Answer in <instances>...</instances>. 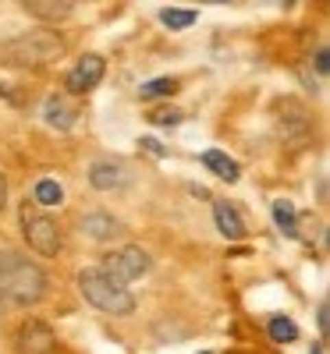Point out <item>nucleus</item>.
<instances>
[{
	"mask_svg": "<svg viewBox=\"0 0 330 354\" xmlns=\"http://www.w3.org/2000/svg\"><path fill=\"white\" fill-rule=\"evenodd\" d=\"M0 290L11 301H39L47 290V277L39 273V266L25 262L22 255H14L11 248H0Z\"/></svg>",
	"mask_w": 330,
	"mask_h": 354,
	"instance_id": "nucleus-1",
	"label": "nucleus"
},
{
	"mask_svg": "<svg viewBox=\"0 0 330 354\" xmlns=\"http://www.w3.org/2000/svg\"><path fill=\"white\" fill-rule=\"evenodd\" d=\"M60 53H64V39L54 32H25L0 47V57L14 68H43L50 60H57Z\"/></svg>",
	"mask_w": 330,
	"mask_h": 354,
	"instance_id": "nucleus-2",
	"label": "nucleus"
},
{
	"mask_svg": "<svg viewBox=\"0 0 330 354\" xmlns=\"http://www.w3.org/2000/svg\"><path fill=\"white\" fill-rule=\"evenodd\" d=\"M78 290L93 308L110 312V316H128L135 312V298L128 287H117L110 277H103L99 269H82L78 273Z\"/></svg>",
	"mask_w": 330,
	"mask_h": 354,
	"instance_id": "nucleus-3",
	"label": "nucleus"
},
{
	"mask_svg": "<svg viewBox=\"0 0 330 354\" xmlns=\"http://www.w3.org/2000/svg\"><path fill=\"white\" fill-rule=\"evenodd\" d=\"M99 273L110 277L117 287H128L132 280H139V277L150 273V255L142 252L139 244H125V248H117V252H110L107 259H103Z\"/></svg>",
	"mask_w": 330,
	"mask_h": 354,
	"instance_id": "nucleus-4",
	"label": "nucleus"
},
{
	"mask_svg": "<svg viewBox=\"0 0 330 354\" xmlns=\"http://www.w3.org/2000/svg\"><path fill=\"white\" fill-rule=\"evenodd\" d=\"M22 234H25V244L32 248V252H39V255H47V259H54L57 252H60V227L50 220V216H43V213H22Z\"/></svg>",
	"mask_w": 330,
	"mask_h": 354,
	"instance_id": "nucleus-5",
	"label": "nucleus"
},
{
	"mask_svg": "<svg viewBox=\"0 0 330 354\" xmlns=\"http://www.w3.org/2000/svg\"><path fill=\"white\" fill-rule=\"evenodd\" d=\"M14 347H18V354H54L57 337L43 319H25L14 333Z\"/></svg>",
	"mask_w": 330,
	"mask_h": 354,
	"instance_id": "nucleus-6",
	"label": "nucleus"
},
{
	"mask_svg": "<svg viewBox=\"0 0 330 354\" xmlns=\"http://www.w3.org/2000/svg\"><path fill=\"white\" fill-rule=\"evenodd\" d=\"M99 78H103V57L86 53V57H82L78 64L71 68V75H68V92H75V96L89 92V89L99 86Z\"/></svg>",
	"mask_w": 330,
	"mask_h": 354,
	"instance_id": "nucleus-7",
	"label": "nucleus"
},
{
	"mask_svg": "<svg viewBox=\"0 0 330 354\" xmlns=\"http://www.w3.org/2000/svg\"><path fill=\"white\" fill-rule=\"evenodd\" d=\"M89 184L96 192H114V188L125 184V166H117L110 160H99V163L89 166Z\"/></svg>",
	"mask_w": 330,
	"mask_h": 354,
	"instance_id": "nucleus-8",
	"label": "nucleus"
},
{
	"mask_svg": "<svg viewBox=\"0 0 330 354\" xmlns=\"http://www.w3.org/2000/svg\"><path fill=\"white\" fill-rule=\"evenodd\" d=\"M213 220H217V231L228 241H241L245 238V223H241V216H238V210L231 202H213Z\"/></svg>",
	"mask_w": 330,
	"mask_h": 354,
	"instance_id": "nucleus-9",
	"label": "nucleus"
},
{
	"mask_svg": "<svg viewBox=\"0 0 330 354\" xmlns=\"http://www.w3.org/2000/svg\"><path fill=\"white\" fill-rule=\"evenodd\" d=\"M22 8L32 18H39V22H64V18L75 11L71 0H25Z\"/></svg>",
	"mask_w": 330,
	"mask_h": 354,
	"instance_id": "nucleus-10",
	"label": "nucleus"
},
{
	"mask_svg": "<svg viewBox=\"0 0 330 354\" xmlns=\"http://www.w3.org/2000/svg\"><path fill=\"white\" fill-rule=\"evenodd\" d=\"M117 231H121V223L114 216H107V213H89L86 220H82V234H89L93 241H107Z\"/></svg>",
	"mask_w": 330,
	"mask_h": 354,
	"instance_id": "nucleus-11",
	"label": "nucleus"
},
{
	"mask_svg": "<svg viewBox=\"0 0 330 354\" xmlns=\"http://www.w3.org/2000/svg\"><path fill=\"white\" fill-rule=\"evenodd\" d=\"M202 163L210 166V170H213L217 177H224V181H228V184H235V181L241 177L238 163H235L228 153H220V149H206V153H202Z\"/></svg>",
	"mask_w": 330,
	"mask_h": 354,
	"instance_id": "nucleus-12",
	"label": "nucleus"
},
{
	"mask_svg": "<svg viewBox=\"0 0 330 354\" xmlns=\"http://www.w3.org/2000/svg\"><path fill=\"white\" fill-rule=\"evenodd\" d=\"M274 220L277 227L287 234V238H298V220H295V205L287 202V199H277L274 202Z\"/></svg>",
	"mask_w": 330,
	"mask_h": 354,
	"instance_id": "nucleus-13",
	"label": "nucleus"
},
{
	"mask_svg": "<svg viewBox=\"0 0 330 354\" xmlns=\"http://www.w3.org/2000/svg\"><path fill=\"white\" fill-rule=\"evenodd\" d=\"M47 121L54 124V128L68 131V128H71V121H75V110L68 107L64 99H50V103H47Z\"/></svg>",
	"mask_w": 330,
	"mask_h": 354,
	"instance_id": "nucleus-14",
	"label": "nucleus"
},
{
	"mask_svg": "<svg viewBox=\"0 0 330 354\" xmlns=\"http://www.w3.org/2000/svg\"><path fill=\"white\" fill-rule=\"evenodd\" d=\"M174 89H178L174 78H153V81H142L139 96H142V99H160V96H171Z\"/></svg>",
	"mask_w": 330,
	"mask_h": 354,
	"instance_id": "nucleus-15",
	"label": "nucleus"
},
{
	"mask_svg": "<svg viewBox=\"0 0 330 354\" xmlns=\"http://www.w3.org/2000/svg\"><path fill=\"white\" fill-rule=\"evenodd\" d=\"M60 199H64V192H60L57 181L43 177V181L36 184V202H39V205H60Z\"/></svg>",
	"mask_w": 330,
	"mask_h": 354,
	"instance_id": "nucleus-16",
	"label": "nucleus"
},
{
	"mask_svg": "<svg viewBox=\"0 0 330 354\" xmlns=\"http://www.w3.org/2000/svg\"><path fill=\"white\" fill-rule=\"evenodd\" d=\"M270 337H274L277 344H292V340L298 337V326H295L292 319L277 316V319H270Z\"/></svg>",
	"mask_w": 330,
	"mask_h": 354,
	"instance_id": "nucleus-17",
	"label": "nucleus"
},
{
	"mask_svg": "<svg viewBox=\"0 0 330 354\" xmlns=\"http://www.w3.org/2000/svg\"><path fill=\"white\" fill-rule=\"evenodd\" d=\"M196 11H178V8H167V11H160V22L167 25V29H189L196 22Z\"/></svg>",
	"mask_w": 330,
	"mask_h": 354,
	"instance_id": "nucleus-18",
	"label": "nucleus"
},
{
	"mask_svg": "<svg viewBox=\"0 0 330 354\" xmlns=\"http://www.w3.org/2000/svg\"><path fill=\"white\" fill-rule=\"evenodd\" d=\"M150 121H153V124H167V128H171V124L181 121V110H174V107H160V110L150 114Z\"/></svg>",
	"mask_w": 330,
	"mask_h": 354,
	"instance_id": "nucleus-19",
	"label": "nucleus"
},
{
	"mask_svg": "<svg viewBox=\"0 0 330 354\" xmlns=\"http://www.w3.org/2000/svg\"><path fill=\"white\" fill-rule=\"evenodd\" d=\"M142 149H150L153 156H163V149H160V142H153V138H142Z\"/></svg>",
	"mask_w": 330,
	"mask_h": 354,
	"instance_id": "nucleus-20",
	"label": "nucleus"
},
{
	"mask_svg": "<svg viewBox=\"0 0 330 354\" xmlns=\"http://www.w3.org/2000/svg\"><path fill=\"white\" fill-rule=\"evenodd\" d=\"M316 71H320V75H327V50H320V53H316Z\"/></svg>",
	"mask_w": 330,
	"mask_h": 354,
	"instance_id": "nucleus-21",
	"label": "nucleus"
},
{
	"mask_svg": "<svg viewBox=\"0 0 330 354\" xmlns=\"http://www.w3.org/2000/svg\"><path fill=\"white\" fill-rule=\"evenodd\" d=\"M4 202H8V181H4V174H0V210H4Z\"/></svg>",
	"mask_w": 330,
	"mask_h": 354,
	"instance_id": "nucleus-22",
	"label": "nucleus"
},
{
	"mask_svg": "<svg viewBox=\"0 0 330 354\" xmlns=\"http://www.w3.org/2000/svg\"><path fill=\"white\" fill-rule=\"evenodd\" d=\"M320 329L327 333V305H320Z\"/></svg>",
	"mask_w": 330,
	"mask_h": 354,
	"instance_id": "nucleus-23",
	"label": "nucleus"
},
{
	"mask_svg": "<svg viewBox=\"0 0 330 354\" xmlns=\"http://www.w3.org/2000/svg\"><path fill=\"white\" fill-rule=\"evenodd\" d=\"M313 354H320V347H313Z\"/></svg>",
	"mask_w": 330,
	"mask_h": 354,
	"instance_id": "nucleus-24",
	"label": "nucleus"
},
{
	"mask_svg": "<svg viewBox=\"0 0 330 354\" xmlns=\"http://www.w3.org/2000/svg\"><path fill=\"white\" fill-rule=\"evenodd\" d=\"M199 354H210V351H199Z\"/></svg>",
	"mask_w": 330,
	"mask_h": 354,
	"instance_id": "nucleus-25",
	"label": "nucleus"
}]
</instances>
